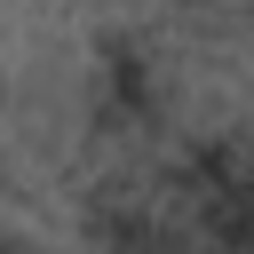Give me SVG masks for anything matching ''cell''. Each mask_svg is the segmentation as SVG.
Instances as JSON below:
<instances>
[{
	"label": "cell",
	"mask_w": 254,
	"mask_h": 254,
	"mask_svg": "<svg viewBox=\"0 0 254 254\" xmlns=\"http://www.w3.org/2000/svg\"><path fill=\"white\" fill-rule=\"evenodd\" d=\"M0 254H24V246H16V238H0Z\"/></svg>",
	"instance_id": "1"
}]
</instances>
